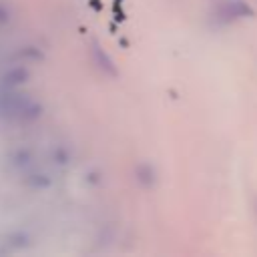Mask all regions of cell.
Segmentation results:
<instances>
[{"label": "cell", "instance_id": "cell-3", "mask_svg": "<svg viewBox=\"0 0 257 257\" xmlns=\"http://www.w3.org/2000/svg\"><path fill=\"white\" fill-rule=\"evenodd\" d=\"M219 16L223 20H239V18H253L255 10L245 0H227L219 8Z\"/></svg>", "mask_w": 257, "mask_h": 257}, {"label": "cell", "instance_id": "cell-6", "mask_svg": "<svg viewBox=\"0 0 257 257\" xmlns=\"http://www.w3.org/2000/svg\"><path fill=\"white\" fill-rule=\"evenodd\" d=\"M4 18H6V12H4L2 8H0V20H4Z\"/></svg>", "mask_w": 257, "mask_h": 257}, {"label": "cell", "instance_id": "cell-1", "mask_svg": "<svg viewBox=\"0 0 257 257\" xmlns=\"http://www.w3.org/2000/svg\"><path fill=\"white\" fill-rule=\"evenodd\" d=\"M0 112L8 116H20V118H34L40 112V106L30 102L24 94L4 92L0 96Z\"/></svg>", "mask_w": 257, "mask_h": 257}, {"label": "cell", "instance_id": "cell-5", "mask_svg": "<svg viewBox=\"0 0 257 257\" xmlns=\"http://www.w3.org/2000/svg\"><path fill=\"white\" fill-rule=\"evenodd\" d=\"M26 78H28V70H26L24 66H16V68H12V70H8V72L4 74L2 84H4L6 88H14V86L26 82Z\"/></svg>", "mask_w": 257, "mask_h": 257}, {"label": "cell", "instance_id": "cell-4", "mask_svg": "<svg viewBox=\"0 0 257 257\" xmlns=\"http://www.w3.org/2000/svg\"><path fill=\"white\" fill-rule=\"evenodd\" d=\"M135 175H137V181H139L145 189H151V187L157 185V171H155V167H153L151 163H141V165H137Z\"/></svg>", "mask_w": 257, "mask_h": 257}, {"label": "cell", "instance_id": "cell-2", "mask_svg": "<svg viewBox=\"0 0 257 257\" xmlns=\"http://www.w3.org/2000/svg\"><path fill=\"white\" fill-rule=\"evenodd\" d=\"M90 56H92V62L96 64V68H98L102 74H106V76H110V78H116V76H118V68H116L114 60L108 56V52H106L96 40L90 44Z\"/></svg>", "mask_w": 257, "mask_h": 257}]
</instances>
